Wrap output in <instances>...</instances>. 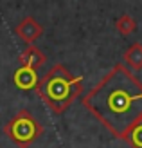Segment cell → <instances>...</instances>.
<instances>
[{"instance_id": "cell-3", "label": "cell", "mask_w": 142, "mask_h": 148, "mask_svg": "<svg viewBox=\"0 0 142 148\" xmlns=\"http://www.w3.org/2000/svg\"><path fill=\"white\" fill-rule=\"evenodd\" d=\"M4 132L18 148H27L43 134V127L29 110H20L7 121Z\"/></svg>"}, {"instance_id": "cell-1", "label": "cell", "mask_w": 142, "mask_h": 148, "mask_svg": "<svg viewBox=\"0 0 142 148\" xmlns=\"http://www.w3.org/2000/svg\"><path fill=\"white\" fill-rule=\"evenodd\" d=\"M81 105L113 137L124 139L142 119V81L124 63H117L81 98Z\"/></svg>"}, {"instance_id": "cell-6", "label": "cell", "mask_w": 142, "mask_h": 148, "mask_svg": "<svg viewBox=\"0 0 142 148\" xmlns=\"http://www.w3.org/2000/svg\"><path fill=\"white\" fill-rule=\"evenodd\" d=\"M18 60H20V65H24V67H31V69H36V71H38L41 65L47 62V56L43 54L38 47L27 45L25 51H22V54H20Z\"/></svg>"}, {"instance_id": "cell-5", "label": "cell", "mask_w": 142, "mask_h": 148, "mask_svg": "<svg viewBox=\"0 0 142 148\" xmlns=\"http://www.w3.org/2000/svg\"><path fill=\"white\" fill-rule=\"evenodd\" d=\"M38 81H40V74L36 69L20 65V67L13 72V83L16 85L20 90H36Z\"/></svg>"}, {"instance_id": "cell-8", "label": "cell", "mask_w": 142, "mask_h": 148, "mask_svg": "<svg viewBox=\"0 0 142 148\" xmlns=\"http://www.w3.org/2000/svg\"><path fill=\"white\" fill-rule=\"evenodd\" d=\"M115 29H117L121 34L128 36V34H131V33H135L137 22H135V18H133V16H130L128 13H124V14H121V16L115 20Z\"/></svg>"}, {"instance_id": "cell-4", "label": "cell", "mask_w": 142, "mask_h": 148, "mask_svg": "<svg viewBox=\"0 0 142 148\" xmlns=\"http://www.w3.org/2000/svg\"><path fill=\"white\" fill-rule=\"evenodd\" d=\"M14 33L18 34V38H20L22 42H25V43H29V45H33V43L38 40V38H41L43 27H41V24H40L36 18L25 16L16 27H14Z\"/></svg>"}, {"instance_id": "cell-7", "label": "cell", "mask_w": 142, "mask_h": 148, "mask_svg": "<svg viewBox=\"0 0 142 148\" xmlns=\"http://www.w3.org/2000/svg\"><path fill=\"white\" fill-rule=\"evenodd\" d=\"M124 65L130 67V69H135V71L142 69V43L135 42V43H131V45L126 49Z\"/></svg>"}, {"instance_id": "cell-9", "label": "cell", "mask_w": 142, "mask_h": 148, "mask_svg": "<svg viewBox=\"0 0 142 148\" xmlns=\"http://www.w3.org/2000/svg\"><path fill=\"white\" fill-rule=\"evenodd\" d=\"M124 141L131 148H142V119L130 128V132L124 136Z\"/></svg>"}, {"instance_id": "cell-2", "label": "cell", "mask_w": 142, "mask_h": 148, "mask_svg": "<svg viewBox=\"0 0 142 148\" xmlns=\"http://www.w3.org/2000/svg\"><path fill=\"white\" fill-rule=\"evenodd\" d=\"M81 79L59 63L54 65L43 78H40L36 87L38 96L54 114H63L81 96Z\"/></svg>"}]
</instances>
